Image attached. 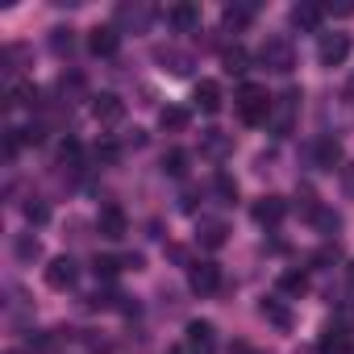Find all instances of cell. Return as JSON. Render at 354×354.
<instances>
[{
    "instance_id": "6da1fadb",
    "label": "cell",
    "mask_w": 354,
    "mask_h": 354,
    "mask_svg": "<svg viewBox=\"0 0 354 354\" xmlns=\"http://www.w3.org/2000/svg\"><path fill=\"white\" fill-rule=\"evenodd\" d=\"M234 100H238V117H242L246 125H259V121L271 117V96H267V88H259V84H242Z\"/></svg>"
},
{
    "instance_id": "7a4b0ae2",
    "label": "cell",
    "mask_w": 354,
    "mask_h": 354,
    "mask_svg": "<svg viewBox=\"0 0 354 354\" xmlns=\"http://www.w3.org/2000/svg\"><path fill=\"white\" fill-rule=\"evenodd\" d=\"M259 63H263L267 71H292V67H296L292 42H288V38H267L263 50H259Z\"/></svg>"
},
{
    "instance_id": "3957f363",
    "label": "cell",
    "mask_w": 354,
    "mask_h": 354,
    "mask_svg": "<svg viewBox=\"0 0 354 354\" xmlns=\"http://www.w3.org/2000/svg\"><path fill=\"white\" fill-rule=\"evenodd\" d=\"M317 59H321L325 67H342V63L350 59V38H346V34H321Z\"/></svg>"
},
{
    "instance_id": "277c9868",
    "label": "cell",
    "mask_w": 354,
    "mask_h": 354,
    "mask_svg": "<svg viewBox=\"0 0 354 354\" xmlns=\"http://www.w3.org/2000/svg\"><path fill=\"white\" fill-rule=\"evenodd\" d=\"M80 279V267H75V259H50V267H46V283L55 288V292H67L71 283Z\"/></svg>"
},
{
    "instance_id": "5b68a950",
    "label": "cell",
    "mask_w": 354,
    "mask_h": 354,
    "mask_svg": "<svg viewBox=\"0 0 354 354\" xmlns=\"http://www.w3.org/2000/svg\"><path fill=\"white\" fill-rule=\"evenodd\" d=\"M188 350L192 354H213L217 350V329L209 325V321H188Z\"/></svg>"
},
{
    "instance_id": "8992f818",
    "label": "cell",
    "mask_w": 354,
    "mask_h": 354,
    "mask_svg": "<svg viewBox=\"0 0 354 354\" xmlns=\"http://www.w3.org/2000/svg\"><path fill=\"white\" fill-rule=\"evenodd\" d=\"M188 283H192V292L209 296V292H217V283H221V267H217V263H192Z\"/></svg>"
},
{
    "instance_id": "52a82bcc",
    "label": "cell",
    "mask_w": 354,
    "mask_h": 354,
    "mask_svg": "<svg viewBox=\"0 0 354 354\" xmlns=\"http://www.w3.org/2000/svg\"><path fill=\"white\" fill-rule=\"evenodd\" d=\"M92 117H96L100 125H117V121L125 117V104H121V96H113V92H100V96L92 100Z\"/></svg>"
},
{
    "instance_id": "ba28073f",
    "label": "cell",
    "mask_w": 354,
    "mask_h": 354,
    "mask_svg": "<svg viewBox=\"0 0 354 354\" xmlns=\"http://www.w3.org/2000/svg\"><path fill=\"white\" fill-rule=\"evenodd\" d=\"M117 46H121V34H117V26H96L92 34H88V50L92 55H117Z\"/></svg>"
},
{
    "instance_id": "9c48e42d",
    "label": "cell",
    "mask_w": 354,
    "mask_h": 354,
    "mask_svg": "<svg viewBox=\"0 0 354 354\" xmlns=\"http://www.w3.org/2000/svg\"><path fill=\"white\" fill-rule=\"evenodd\" d=\"M313 162H317L321 171H333V167H342V142H333V138H321V142L313 146Z\"/></svg>"
},
{
    "instance_id": "30bf717a",
    "label": "cell",
    "mask_w": 354,
    "mask_h": 354,
    "mask_svg": "<svg viewBox=\"0 0 354 354\" xmlns=\"http://www.w3.org/2000/svg\"><path fill=\"white\" fill-rule=\"evenodd\" d=\"M283 213H288L283 196H263V201L254 205V221H259V225H279V221H283Z\"/></svg>"
},
{
    "instance_id": "8fae6325",
    "label": "cell",
    "mask_w": 354,
    "mask_h": 354,
    "mask_svg": "<svg viewBox=\"0 0 354 354\" xmlns=\"http://www.w3.org/2000/svg\"><path fill=\"white\" fill-rule=\"evenodd\" d=\"M96 225H100V234H104L109 242H117V238H125V213H121L117 205H109V209H100V217H96Z\"/></svg>"
},
{
    "instance_id": "7c38bea8",
    "label": "cell",
    "mask_w": 354,
    "mask_h": 354,
    "mask_svg": "<svg viewBox=\"0 0 354 354\" xmlns=\"http://www.w3.org/2000/svg\"><path fill=\"white\" fill-rule=\"evenodd\" d=\"M196 104H201V113H221V84L217 80H201L196 84Z\"/></svg>"
},
{
    "instance_id": "4fadbf2b",
    "label": "cell",
    "mask_w": 354,
    "mask_h": 354,
    "mask_svg": "<svg viewBox=\"0 0 354 354\" xmlns=\"http://www.w3.org/2000/svg\"><path fill=\"white\" fill-rule=\"evenodd\" d=\"M167 21H171L175 30H196V26H201V9H196V5H175V9L167 13Z\"/></svg>"
},
{
    "instance_id": "5bb4252c",
    "label": "cell",
    "mask_w": 354,
    "mask_h": 354,
    "mask_svg": "<svg viewBox=\"0 0 354 354\" xmlns=\"http://www.w3.org/2000/svg\"><path fill=\"white\" fill-rule=\"evenodd\" d=\"M225 221H201V246H209V250H217V246H225Z\"/></svg>"
},
{
    "instance_id": "9a60e30c",
    "label": "cell",
    "mask_w": 354,
    "mask_h": 354,
    "mask_svg": "<svg viewBox=\"0 0 354 354\" xmlns=\"http://www.w3.org/2000/svg\"><path fill=\"white\" fill-rule=\"evenodd\" d=\"M158 125H162V129H175V133H180V129H188V109H180V104H167V109L158 113Z\"/></svg>"
},
{
    "instance_id": "2e32d148",
    "label": "cell",
    "mask_w": 354,
    "mask_h": 354,
    "mask_svg": "<svg viewBox=\"0 0 354 354\" xmlns=\"http://www.w3.org/2000/svg\"><path fill=\"white\" fill-rule=\"evenodd\" d=\"M321 13H325V9H317V5H296V9H292V26H300V30H317Z\"/></svg>"
},
{
    "instance_id": "e0dca14e",
    "label": "cell",
    "mask_w": 354,
    "mask_h": 354,
    "mask_svg": "<svg viewBox=\"0 0 354 354\" xmlns=\"http://www.w3.org/2000/svg\"><path fill=\"white\" fill-rule=\"evenodd\" d=\"M162 171L175 175V180H180V175H188V150H167V154H162Z\"/></svg>"
},
{
    "instance_id": "ac0fdd59",
    "label": "cell",
    "mask_w": 354,
    "mask_h": 354,
    "mask_svg": "<svg viewBox=\"0 0 354 354\" xmlns=\"http://www.w3.org/2000/svg\"><path fill=\"white\" fill-rule=\"evenodd\" d=\"M250 13H254L250 5H234V9L221 13V21H225V30H246L250 26Z\"/></svg>"
},
{
    "instance_id": "d6986e66",
    "label": "cell",
    "mask_w": 354,
    "mask_h": 354,
    "mask_svg": "<svg viewBox=\"0 0 354 354\" xmlns=\"http://www.w3.org/2000/svg\"><path fill=\"white\" fill-rule=\"evenodd\" d=\"M321 354H350V337H346L342 329H329V333L321 337Z\"/></svg>"
},
{
    "instance_id": "ffe728a7",
    "label": "cell",
    "mask_w": 354,
    "mask_h": 354,
    "mask_svg": "<svg viewBox=\"0 0 354 354\" xmlns=\"http://www.w3.org/2000/svg\"><path fill=\"white\" fill-rule=\"evenodd\" d=\"M221 63H225V71H230V75H242V71H246V63H250V55H246L242 46H230V50L221 55Z\"/></svg>"
},
{
    "instance_id": "44dd1931",
    "label": "cell",
    "mask_w": 354,
    "mask_h": 354,
    "mask_svg": "<svg viewBox=\"0 0 354 354\" xmlns=\"http://www.w3.org/2000/svg\"><path fill=\"white\" fill-rule=\"evenodd\" d=\"M38 100V88L34 84H13L9 88V104H34Z\"/></svg>"
},
{
    "instance_id": "7402d4cb",
    "label": "cell",
    "mask_w": 354,
    "mask_h": 354,
    "mask_svg": "<svg viewBox=\"0 0 354 354\" xmlns=\"http://www.w3.org/2000/svg\"><path fill=\"white\" fill-rule=\"evenodd\" d=\"M279 288H283L288 296H304V288H308V279H304V271H288V275L279 279Z\"/></svg>"
},
{
    "instance_id": "603a6c76",
    "label": "cell",
    "mask_w": 354,
    "mask_h": 354,
    "mask_svg": "<svg viewBox=\"0 0 354 354\" xmlns=\"http://www.w3.org/2000/svg\"><path fill=\"white\" fill-rule=\"evenodd\" d=\"M205 150H209V154H225V150H230V138H225L221 129H209V133H205Z\"/></svg>"
},
{
    "instance_id": "cb8c5ba5",
    "label": "cell",
    "mask_w": 354,
    "mask_h": 354,
    "mask_svg": "<svg viewBox=\"0 0 354 354\" xmlns=\"http://www.w3.org/2000/svg\"><path fill=\"white\" fill-rule=\"evenodd\" d=\"M263 317H271V321H275V325H283V329L292 325V317H288V308H283L279 300H267V304H263Z\"/></svg>"
},
{
    "instance_id": "d4e9b609",
    "label": "cell",
    "mask_w": 354,
    "mask_h": 354,
    "mask_svg": "<svg viewBox=\"0 0 354 354\" xmlns=\"http://www.w3.org/2000/svg\"><path fill=\"white\" fill-rule=\"evenodd\" d=\"M46 217H50V209H46L42 201H30V205H26V221H30V225H42Z\"/></svg>"
},
{
    "instance_id": "484cf974",
    "label": "cell",
    "mask_w": 354,
    "mask_h": 354,
    "mask_svg": "<svg viewBox=\"0 0 354 354\" xmlns=\"http://www.w3.org/2000/svg\"><path fill=\"white\" fill-rule=\"evenodd\" d=\"M38 254H42L38 238H21V242H17V259H26V263H30V259H38Z\"/></svg>"
},
{
    "instance_id": "4316f807",
    "label": "cell",
    "mask_w": 354,
    "mask_h": 354,
    "mask_svg": "<svg viewBox=\"0 0 354 354\" xmlns=\"http://www.w3.org/2000/svg\"><path fill=\"white\" fill-rule=\"evenodd\" d=\"M313 217H317V225H321V230H325V234H333V230H337V225H342V221H337V213H329V209H317V213H313Z\"/></svg>"
},
{
    "instance_id": "83f0119b",
    "label": "cell",
    "mask_w": 354,
    "mask_h": 354,
    "mask_svg": "<svg viewBox=\"0 0 354 354\" xmlns=\"http://www.w3.org/2000/svg\"><path fill=\"white\" fill-rule=\"evenodd\" d=\"M117 17H121V21H133V26H146V21H150V13H146V9H129V5H125Z\"/></svg>"
},
{
    "instance_id": "f1b7e54d",
    "label": "cell",
    "mask_w": 354,
    "mask_h": 354,
    "mask_svg": "<svg viewBox=\"0 0 354 354\" xmlns=\"http://www.w3.org/2000/svg\"><path fill=\"white\" fill-rule=\"evenodd\" d=\"M117 271H121V259H96V275L109 279V275H117Z\"/></svg>"
},
{
    "instance_id": "f546056e",
    "label": "cell",
    "mask_w": 354,
    "mask_h": 354,
    "mask_svg": "<svg viewBox=\"0 0 354 354\" xmlns=\"http://www.w3.org/2000/svg\"><path fill=\"white\" fill-rule=\"evenodd\" d=\"M50 46L63 55V50H71V30H55V38H50Z\"/></svg>"
},
{
    "instance_id": "4dcf8cb0",
    "label": "cell",
    "mask_w": 354,
    "mask_h": 354,
    "mask_svg": "<svg viewBox=\"0 0 354 354\" xmlns=\"http://www.w3.org/2000/svg\"><path fill=\"white\" fill-rule=\"evenodd\" d=\"M117 154H121V150H117L113 142H104V146H96V158H104V162H117Z\"/></svg>"
},
{
    "instance_id": "1f68e13d",
    "label": "cell",
    "mask_w": 354,
    "mask_h": 354,
    "mask_svg": "<svg viewBox=\"0 0 354 354\" xmlns=\"http://www.w3.org/2000/svg\"><path fill=\"white\" fill-rule=\"evenodd\" d=\"M342 184H346V196H354V167L342 171Z\"/></svg>"
},
{
    "instance_id": "d6a6232c",
    "label": "cell",
    "mask_w": 354,
    "mask_h": 354,
    "mask_svg": "<svg viewBox=\"0 0 354 354\" xmlns=\"http://www.w3.org/2000/svg\"><path fill=\"white\" fill-rule=\"evenodd\" d=\"M217 188H221V196H230V201H234V196H238V188H234V184H230V180H225V175H221V180H217Z\"/></svg>"
},
{
    "instance_id": "836d02e7",
    "label": "cell",
    "mask_w": 354,
    "mask_h": 354,
    "mask_svg": "<svg viewBox=\"0 0 354 354\" xmlns=\"http://www.w3.org/2000/svg\"><path fill=\"white\" fill-rule=\"evenodd\" d=\"M346 275H350V283H354V263H350V271H346Z\"/></svg>"
},
{
    "instance_id": "e575fe53",
    "label": "cell",
    "mask_w": 354,
    "mask_h": 354,
    "mask_svg": "<svg viewBox=\"0 0 354 354\" xmlns=\"http://www.w3.org/2000/svg\"><path fill=\"white\" fill-rule=\"evenodd\" d=\"M350 92H354V80H350Z\"/></svg>"
}]
</instances>
